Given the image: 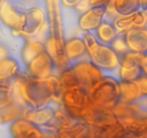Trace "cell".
<instances>
[{
	"instance_id": "obj_1",
	"label": "cell",
	"mask_w": 147,
	"mask_h": 138,
	"mask_svg": "<svg viewBox=\"0 0 147 138\" xmlns=\"http://www.w3.org/2000/svg\"><path fill=\"white\" fill-rule=\"evenodd\" d=\"M63 93L61 83L56 75L39 79L32 77L26 71L11 79V99L23 108L38 107L52 101L61 103Z\"/></svg>"
},
{
	"instance_id": "obj_2",
	"label": "cell",
	"mask_w": 147,
	"mask_h": 138,
	"mask_svg": "<svg viewBox=\"0 0 147 138\" xmlns=\"http://www.w3.org/2000/svg\"><path fill=\"white\" fill-rule=\"evenodd\" d=\"M82 37L86 43L90 58L103 72L104 76L119 78L120 56L110 45L98 41L93 32H83Z\"/></svg>"
},
{
	"instance_id": "obj_3",
	"label": "cell",
	"mask_w": 147,
	"mask_h": 138,
	"mask_svg": "<svg viewBox=\"0 0 147 138\" xmlns=\"http://www.w3.org/2000/svg\"><path fill=\"white\" fill-rule=\"evenodd\" d=\"M119 80L104 76L90 91V101L96 104L113 109L120 101Z\"/></svg>"
},
{
	"instance_id": "obj_4",
	"label": "cell",
	"mask_w": 147,
	"mask_h": 138,
	"mask_svg": "<svg viewBox=\"0 0 147 138\" xmlns=\"http://www.w3.org/2000/svg\"><path fill=\"white\" fill-rule=\"evenodd\" d=\"M30 6L20 0H0L1 23L20 33L25 21L26 12Z\"/></svg>"
},
{
	"instance_id": "obj_5",
	"label": "cell",
	"mask_w": 147,
	"mask_h": 138,
	"mask_svg": "<svg viewBox=\"0 0 147 138\" xmlns=\"http://www.w3.org/2000/svg\"><path fill=\"white\" fill-rule=\"evenodd\" d=\"M50 30L44 0L34 3L26 12L25 21L20 34L24 37H35Z\"/></svg>"
},
{
	"instance_id": "obj_6",
	"label": "cell",
	"mask_w": 147,
	"mask_h": 138,
	"mask_svg": "<svg viewBox=\"0 0 147 138\" xmlns=\"http://www.w3.org/2000/svg\"><path fill=\"white\" fill-rule=\"evenodd\" d=\"M79 85L89 91L104 76L103 72L90 58L83 59L70 65Z\"/></svg>"
},
{
	"instance_id": "obj_7",
	"label": "cell",
	"mask_w": 147,
	"mask_h": 138,
	"mask_svg": "<svg viewBox=\"0 0 147 138\" xmlns=\"http://www.w3.org/2000/svg\"><path fill=\"white\" fill-rule=\"evenodd\" d=\"M90 101L89 91L80 86H73L63 91L62 104L74 117L81 118L83 110Z\"/></svg>"
},
{
	"instance_id": "obj_8",
	"label": "cell",
	"mask_w": 147,
	"mask_h": 138,
	"mask_svg": "<svg viewBox=\"0 0 147 138\" xmlns=\"http://www.w3.org/2000/svg\"><path fill=\"white\" fill-rule=\"evenodd\" d=\"M81 118L89 125L96 127L114 124L119 122L113 109L92 101L83 110Z\"/></svg>"
},
{
	"instance_id": "obj_9",
	"label": "cell",
	"mask_w": 147,
	"mask_h": 138,
	"mask_svg": "<svg viewBox=\"0 0 147 138\" xmlns=\"http://www.w3.org/2000/svg\"><path fill=\"white\" fill-rule=\"evenodd\" d=\"M27 72L33 78L44 79L53 76H57V70L51 58L46 50L30 60L26 65Z\"/></svg>"
},
{
	"instance_id": "obj_10",
	"label": "cell",
	"mask_w": 147,
	"mask_h": 138,
	"mask_svg": "<svg viewBox=\"0 0 147 138\" xmlns=\"http://www.w3.org/2000/svg\"><path fill=\"white\" fill-rule=\"evenodd\" d=\"M60 103L52 101L38 107H24L22 111V116L39 126H45L54 119L56 111Z\"/></svg>"
},
{
	"instance_id": "obj_11",
	"label": "cell",
	"mask_w": 147,
	"mask_h": 138,
	"mask_svg": "<svg viewBox=\"0 0 147 138\" xmlns=\"http://www.w3.org/2000/svg\"><path fill=\"white\" fill-rule=\"evenodd\" d=\"M142 55L129 50L121 56L119 70L120 80H135L143 74L140 66Z\"/></svg>"
},
{
	"instance_id": "obj_12",
	"label": "cell",
	"mask_w": 147,
	"mask_h": 138,
	"mask_svg": "<svg viewBox=\"0 0 147 138\" xmlns=\"http://www.w3.org/2000/svg\"><path fill=\"white\" fill-rule=\"evenodd\" d=\"M45 50L51 57L57 70V76L62 70L70 67V61L66 55L65 40H56L49 34L44 42Z\"/></svg>"
},
{
	"instance_id": "obj_13",
	"label": "cell",
	"mask_w": 147,
	"mask_h": 138,
	"mask_svg": "<svg viewBox=\"0 0 147 138\" xmlns=\"http://www.w3.org/2000/svg\"><path fill=\"white\" fill-rule=\"evenodd\" d=\"M7 132L10 137H45L41 128L38 125L23 116L17 118L7 124Z\"/></svg>"
},
{
	"instance_id": "obj_14",
	"label": "cell",
	"mask_w": 147,
	"mask_h": 138,
	"mask_svg": "<svg viewBox=\"0 0 147 138\" xmlns=\"http://www.w3.org/2000/svg\"><path fill=\"white\" fill-rule=\"evenodd\" d=\"M50 34L56 40H65L60 0H44Z\"/></svg>"
},
{
	"instance_id": "obj_15",
	"label": "cell",
	"mask_w": 147,
	"mask_h": 138,
	"mask_svg": "<svg viewBox=\"0 0 147 138\" xmlns=\"http://www.w3.org/2000/svg\"><path fill=\"white\" fill-rule=\"evenodd\" d=\"M0 45L6 49L8 55L21 59V51L25 42V37L10 30L1 23Z\"/></svg>"
},
{
	"instance_id": "obj_16",
	"label": "cell",
	"mask_w": 147,
	"mask_h": 138,
	"mask_svg": "<svg viewBox=\"0 0 147 138\" xmlns=\"http://www.w3.org/2000/svg\"><path fill=\"white\" fill-rule=\"evenodd\" d=\"M107 6H92L79 16L78 24L83 32H94L104 19Z\"/></svg>"
},
{
	"instance_id": "obj_17",
	"label": "cell",
	"mask_w": 147,
	"mask_h": 138,
	"mask_svg": "<svg viewBox=\"0 0 147 138\" xmlns=\"http://www.w3.org/2000/svg\"><path fill=\"white\" fill-rule=\"evenodd\" d=\"M78 12L75 7H67L62 5V22L63 36L67 40L76 36H82L83 31L79 27Z\"/></svg>"
},
{
	"instance_id": "obj_18",
	"label": "cell",
	"mask_w": 147,
	"mask_h": 138,
	"mask_svg": "<svg viewBox=\"0 0 147 138\" xmlns=\"http://www.w3.org/2000/svg\"><path fill=\"white\" fill-rule=\"evenodd\" d=\"M129 50L139 54L147 53V27H133L124 33Z\"/></svg>"
},
{
	"instance_id": "obj_19",
	"label": "cell",
	"mask_w": 147,
	"mask_h": 138,
	"mask_svg": "<svg viewBox=\"0 0 147 138\" xmlns=\"http://www.w3.org/2000/svg\"><path fill=\"white\" fill-rule=\"evenodd\" d=\"M65 53L70 66L83 59L90 58L86 43L82 36H76L65 40Z\"/></svg>"
},
{
	"instance_id": "obj_20",
	"label": "cell",
	"mask_w": 147,
	"mask_h": 138,
	"mask_svg": "<svg viewBox=\"0 0 147 138\" xmlns=\"http://www.w3.org/2000/svg\"><path fill=\"white\" fill-rule=\"evenodd\" d=\"M26 71V66L22 59L11 55L0 59V80H11L21 72Z\"/></svg>"
},
{
	"instance_id": "obj_21",
	"label": "cell",
	"mask_w": 147,
	"mask_h": 138,
	"mask_svg": "<svg viewBox=\"0 0 147 138\" xmlns=\"http://www.w3.org/2000/svg\"><path fill=\"white\" fill-rule=\"evenodd\" d=\"M90 126L82 118H78L71 124L58 128L56 132L57 137L80 138L90 137Z\"/></svg>"
},
{
	"instance_id": "obj_22",
	"label": "cell",
	"mask_w": 147,
	"mask_h": 138,
	"mask_svg": "<svg viewBox=\"0 0 147 138\" xmlns=\"http://www.w3.org/2000/svg\"><path fill=\"white\" fill-rule=\"evenodd\" d=\"M112 109L119 121L147 117V112L141 108L136 102L119 101Z\"/></svg>"
},
{
	"instance_id": "obj_23",
	"label": "cell",
	"mask_w": 147,
	"mask_h": 138,
	"mask_svg": "<svg viewBox=\"0 0 147 138\" xmlns=\"http://www.w3.org/2000/svg\"><path fill=\"white\" fill-rule=\"evenodd\" d=\"M45 50L44 42L34 37H25V42L21 51V59L26 65L35 56Z\"/></svg>"
},
{
	"instance_id": "obj_24",
	"label": "cell",
	"mask_w": 147,
	"mask_h": 138,
	"mask_svg": "<svg viewBox=\"0 0 147 138\" xmlns=\"http://www.w3.org/2000/svg\"><path fill=\"white\" fill-rule=\"evenodd\" d=\"M90 137H126V132L124 126L120 123L108 125L102 127L90 126Z\"/></svg>"
},
{
	"instance_id": "obj_25",
	"label": "cell",
	"mask_w": 147,
	"mask_h": 138,
	"mask_svg": "<svg viewBox=\"0 0 147 138\" xmlns=\"http://www.w3.org/2000/svg\"><path fill=\"white\" fill-rule=\"evenodd\" d=\"M120 101L134 103L142 97L140 89L136 80H119Z\"/></svg>"
},
{
	"instance_id": "obj_26",
	"label": "cell",
	"mask_w": 147,
	"mask_h": 138,
	"mask_svg": "<svg viewBox=\"0 0 147 138\" xmlns=\"http://www.w3.org/2000/svg\"><path fill=\"white\" fill-rule=\"evenodd\" d=\"M23 109L22 106L13 101L0 105L1 124L7 125L17 118L22 116Z\"/></svg>"
},
{
	"instance_id": "obj_27",
	"label": "cell",
	"mask_w": 147,
	"mask_h": 138,
	"mask_svg": "<svg viewBox=\"0 0 147 138\" xmlns=\"http://www.w3.org/2000/svg\"><path fill=\"white\" fill-rule=\"evenodd\" d=\"M93 32L98 41L108 45H110L119 34L113 24V21L105 18Z\"/></svg>"
},
{
	"instance_id": "obj_28",
	"label": "cell",
	"mask_w": 147,
	"mask_h": 138,
	"mask_svg": "<svg viewBox=\"0 0 147 138\" xmlns=\"http://www.w3.org/2000/svg\"><path fill=\"white\" fill-rule=\"evenodd\" d=\"M112 2L119 15L132 14L142 8L141 0H112Z\"/></svg>"
},
{
	"instance_id": "obj_29",
	"label": "cell",
	"mask_w": 147,
	"mask_h": 138,
	"mask_svg": "<svg viewBox=\"0 0 147 138\" xmlns=\"http://www.w3.org/2000/svg\"><path fill=\"white\" fill-rule=\"evenodd\" d=\"M134 12L127 15H118L113 21L119 34H124L126 31L134 27Z\"/></svg>"
},
{
	"instance_id": "obj_30",
	"label": "cell",
	"mask_w": 147,
	"mask_h": 138,
	"mask_svg": "<svg viewBox=\"0 0 147 138\" xmlns=\"http://www.w3.org/2000/svg\"><path fill=\"white\" fill-rule=\"evenodd\" d=\"M57 76H58L63 91L69 88L73 87V86H80L71 67H68L65 70H62Z\"/></svg>"
},
{
	"instance_id": "obj_31",
	"label": "cell",
	"mask_w": 147,
	"mask_h": 138,
	"mask_svg": "<svg viewBox=\"0 0 147 138\" xmlns=\"http://www.w3.org/2000/svg\"><path fill=\"white\" fill-rule=\"evenodd\" d=\"M110 45L120 57L129 51V49L126 44L124 34H118L117 36L111 42Z\"/></svg>"
},
{
	"instance_id": "obj_32",
	"label": "cell",
	"mask_w": 147,
	"mask_h": 138,
	"mask_svg": "<svg viewBox=\"0 0 147 138\" xmlns=\"http://www.w3.org/2000/svg\"><path fill=\"white\" fill-rule=\"evenodd\" d=\"M135 80L139 86L142 96H147V76L143 73Z\"/></svg>"
},
{
	"instance_id": "obj_33",
	"label": "cell",
	"mask_w": 147,
	"mask_h": 138,
	"mask_svg": "<svg viewBox=\"0 0 147 138\" xmlns=\"http://www.w3.org/2000/svg\"><path fill=\"white\" fill-rule=\"evenodd\" d=\"M140 66L144 74L147 76V53L142 55L140 59Z\"/></svg>"
},
{
	"instance_id": "obj_34",
	"label": "cell",
	"mask_w": 147,
	"mask_h": 138,
	"mask_svg": "<svg viewBox=\"0 0 147 138\" xmlns=\"http://www.w3.org/2000/svg\"><path fill=\"white\" fill-rule=\"evenodd\" d=\"M112 0H88V2L90 7H92V6L100 5L108 6V4Z\"/></svg>"
},
{
	"instance_id": "obj_35",
	"label": "cell",
	"mask_w": 147,
	"mask_h": 138,
	"mask_svg": "<svg viewBox=\"0 0 147 138\" xmlns=\"http://www.w3.org/2000/svg\"><path fill=\"white\" fill-rule=\"evenodd\" d=\"M62 5L67 7H75L80 0H60Z\"/></svg>"
},
{
	"instance_id": "obj_36",
	"label": "cell",
	"mask_w": 147,
	"mask_h": 138,
	"mask_svg": "<svg viewBox=\"0 0 147 138\" xmlns=\"http://www.w3.org/2000/svg\"><path fill=\"white\" fill-rule=\"evenodd\" d=\"M136 103L144 111L147 112V96H142Z\"/></svg>"
}]
</instances>
